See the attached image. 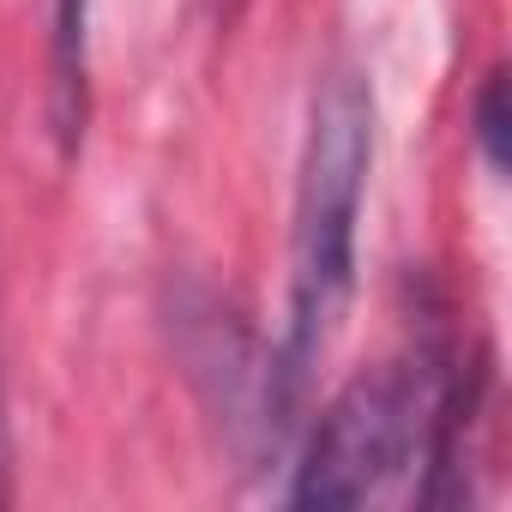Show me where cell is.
I'll return each instance as SVG.
<instances>
[{"label":"cell","instance_id":"7a4b0ae2","mask_svg":"<svg viewBox=\"0 0 512 512\" xmlns=\"http://www.w3.org/2000/svg\"><path fill=\"white\" fill-rule=\"evenodd\" d=\"M374 169V91L362 73L338 67L320 79L296 169V217H290V308L284 344L266 368V398L278 422H290L326 362L350 296H356V223Z\"/></svg>","mask_w":512,"mask_h":512},{"label":"cell","instance_id":"3957f363","mask_svg":"<svg viewBox=\"0 0 512 512\" xmlns=\"http://www.w3.org/2000/svg\"><path fill=\"white\" fill-rule=\"evenodd\" d=\"M91 115V0H55L49 31V121L61 151L73 157Z\"/></svg>","mask_w":512,"mask_h":512},{"label":"cell","instance_id":"277c9868","mask_svg":"<svg viewBox=\"0 0 512 512\" xmlns=\"http://www.w3.org/2000/svg\"><path fill=\"white\" fill-rule=\"evenodd\" d=\"M470 139H476L488 175L500 181V175H506V73H500V67L482 79V91H476V103H470Z\"/></svg>","mask_w":512,"mask_h":512},{"label":"cell","instance_id":"6da1fadb","mask_svg":"<svg viewBox=\"0 0 512 512\" xmlns=\"http://www.w3.org/2000/svg\"><path fill=\"white\" fill-rule=\"evenodd\" d=\"M476 416L470 374L440 344L356 374L314 422L290 476V506H374L392 494L446 500L458 440Z\"/></svg>","mask_w":512,"mask_h":512}]
</instances>
